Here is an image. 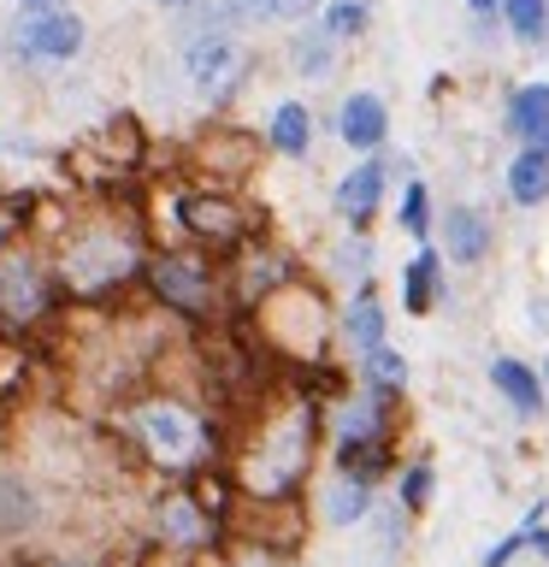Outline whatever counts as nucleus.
<instances>
[{"mask_svg": "<svg viewBox=\"0 0 549 567\" xmlns=\"http://www.w3.org/2000/svg\"><path fill=\"white\" fill-rule=\"evenodd\" d=\"M148 248H154L148 225H142V213L124 195L95 207H71L65 230L48 243L53 290H60L65 313H106L118 301H131Z\"/></svg>", "mask_w": 549, "mask_h": 567, "instance_id": "f257e3e1", "label": "nucleus"}, {"mask_svg": "<svg viewBox=\"0 0 549 567\" xmlns=\"http://www.w3.org/2000/svg\"><path fill=\"white\" fill-rule=\"evenodd\" d=\"M106 420H113V432L124 437V450H131L148 485H184L207 467H225L230 455V432L201 408V396L159 379H148Z\"/></svg>", "mask_w": 549, "mask_h": 567, "instance_id": "f03ea898", "label": "nucleus"}, {"mask_svg": "<svg viewBox=\"0 0 549 567\" xmlns=\"http://www.w3.org/2000/svg\"><path fill=\"white\" fill-rule=\"evenodd\" d=\"M319 425H325V402L301 396V390H272L237 432H230L225 473L242 503H278V496H301L319 455Z\"/></svg>", "mask_w": 549, "mask_h": 567, "instance_id": "7ed1b4c3", "label": "nucleus"}, {"mask_svg": "<svg viewBox=\"0 0 549 567\" xmlns=\"http://www.w3.org/2000/svg\"><path fill=\"white\" fill-rule=\"evenodd\" d=\"M136 296L177 331H213L230 319L225 260H213L189 243H154L148 260H142Z\"/></svg>", "mask_w": 549, "mask_h": 567, "instance_id": "20e7f679", "label": "nucleus"}, {"mask_svg": "<svg viewBox=\"0 0 549 567\" xmlns=\"http://www.w3.org/2000/svg\"><path fill=\"white\" fill-rule=\"evenodd\" d=\"M242 326H248V337L260 343L266 361L283 367V372L325 367V361H331V337H336V326H331L325 296H319L308 278L283 284L278 296H266L255 313H242Z\"/></svg>", "mask_w": 549, "mask_h": 567, "instance_id": "39448f33", "label": "nucleus"}, {"mask_svg": "<svg viewBox=\"0 0 549 567\" xmlns=\"http://www.w3.org/2000/svg\"><path fill=\"white\" fill-rule=\"evenodd\" d=\"M166 219L177 230V243L201 248L213 260H230L237 248L266 237L260 213L242 202V189H213V184H177L166 195Z\"/></svg>", "mask_w": 549, "mask_h": 567, "instance_id": "423d86ee", "label": "nucleus"}, {"mask_svg": "<svg viewBox=\"0 0 549 567\" xmlns=\"http://www.w3.org/2000/svg\"><path fill=\"white\" fill-rule=\"evenodd\" d=\"M65 301L53 290V266L48 248L18 237L0 248V331L7 337H42L65 326Z\"/></svg>", "mask_w": 549, "mask_h": 567, "instance_id": "0eeeda50", "label": "nucleus"}, {"mask_svg": "<svg viewBox=\"0 0 549 567\" xmlns=\"http://www.w3.org/2000/svg\"><path fill=\"white\" fill-rule=\"evenodd\" d=\"M260 154H266V142L255 131H242V124H230V118H213L184 142L189 177H201L213 189H242L248 177L260 172Z\"/></svg>", "mask_w": 549, "mask_h": 567, "instance_id": "6e6552de", "label": "nucleus"}, {"mask_svg": "<svg viewBox=\"0 0 549 567\" xmlns=\"http://www.w3.org/2000/svg\"><path fill=\"white\" fill-rule=\"evenodd\" d=\"M83 48H89V24H83V12H71V7L18 12V24L7 35V60L30 65V71L71 65V60H83Z\"/></svg>", "mask_w": 549, "mask_h": 567, "instance_id": "1a4fd4ad", "label": "nucleus"}, {"mask_svg": "<svg viewBox=\"0 0 549 567\" xmlns=\"http://www.w3.org/2000/svg\"><path fill=\"white\" fill-rule=\"evenodd\" d=\"M177 53H184V71H189L195 95L207 106H230L242 95L248 71H255V53H248L237 35H201V42H184Z\"/></svg>", "mask_w": 549, "mask_h": 567, "instance_id": "9d476101", "label": "nucleus"}, {"mask_svg": "<svg viewBox=\"0 0 549 567\" xmlns=\"http://www.w3.org/2000/svg\"><path fill=\"white\" fill-rule=\"evenodd\" d=\"M53 520L48 514V491L30 467H12L0 461V544H24Z\"/></svg>", "mask_w": 549, "mask_h": 567, "instance_id": "9b49d317", "label": "nucleus"}, {"mask_svg": "<svg viewBox=\"0 0 549 567\" xmlns=\"http://www.w3.org/2000/svg\"><path fill=\"white\" fill-rule=\"evenodd\" d=\"M384 189H390V166H384L379 154H372V159H354V166L336 177L331 202H336V213H343V225L354 230V237H366V225L379 219Z\"/></svg>", "mask_w": 549, "mask_h": 567, "instance_id": "f8f14e48", "label": "nucleus"}, {"mask_svg": "<svg viewBox=\"0 0 549 567\" xmlns=\"http://www.w3.org/2000/svg\"><path fill=\"white\" fill-rule=\"evenodd\" d=\"M396 467H402L396 432H354V437H336V450H331V473L361 478V485H379Z\"/></svg>", "mask_w": 549, "mask_h": 567, "instance_id": "ddd939ff", "label": "nucleus"}, {"mask_svg": "<svg viewBox=\"0 0 549 567\" xmlns=\"http://www.w3.org/2000/svg\"><path fill=\"white\" fill-rule=\"evenodd\" d=\"M336 136H343L349 154L372 159L390 142V106L384 95H372V89H354V95H343V106H336Z\"/></svg>", "mask_w": 549, "mask_h": 567, "instance_id": "4468645a", "label": "nucleus"}, {"mask_svg": "<svg viewBox=\"0 0 549 567\" xmlns=\"http://www.w3.org/2000/svg\"><path fill=\"white\" fill-rule=\"evenodd\" d=\"M336 337L354 349V361H361L366 349H379L390 343V313H384V301H379V284H354V296H349V308L336 313Z\"/></svg>", "mask_w": 549, "mask_h": 567, "instance_id": "2eb2a0df", "label": "nucleus"}, {"mask_svg": "<svg viewBox=\"0 0 549 567\" xmlns=\"http://www.w3.org/2000/svg\"><path fill=\"white\" fill-rule=\"evenodd\" d=\"M490 243H496V225L478 207L460 202V207L443 213V243H437L443 266H478V260L490 255Z\"/></svg>", "mask_w": 549, "mask_h": 567, "instance_id": "dca6fc26", "label": "nucleus"}, {"mask_svg": "<svg viewBox=\"0 0 549 567\" xmlns=\"http://www.w3.org/2000/svg\"><path fill=\"white\" fill-rule=\"evenodd\" d=\"M490 390L514 408V420H543V379H538V367H526L520 354H490Z\"/></svg>", "mask_w": 549, "mask_h": 567, "instance_id": "f3484780", "label": "nucleus"}, {"mask_svg": "<svg viewBox=\"0 0 549 567\" xmlns=\"http://www.w3.org/2000/svg\"><path fill=\"white\" fill-rule=\"evenodd\" d=\"M313 106L308 101H278L272 113H266V131H260V142L272 148L278 159H308L313 154Z\"/></svg>", "mask_w": 549, "mask_h": 567, "instance_id": "a211bd4d", "label": "nucleus"}, {"mask_svg": "<svg viewBox=\"0 0 549 567\" xmlns=\"http://www.w3.org/2000/svg\"><path fill=\"white\" fill-rule=\"evenodd\" d=\"M437 301H443V255L432 243H419L414 248V260L402 266V313H437Z\"/></svg>", "mask_w": 549, "mask_h": 567, "instance_id": "6ab92c4d", "label": "nucleus"}, {"mask_svg": "<svg viewBox=\"0 0 549 567\" xmlns=\"http://www.w3.org/2000/svg\"><path fill=\"white\" fill-rule=\"evenodd\" d=\"M354 379H361L366 396H379V402H402V390H407V354L402 349H366L361 361H354Z\"/></svg>", "mask_w": 549, "mask_h": 567, "instance_id": "aec40b11", "label": "nucleus"}, {"mask_svg": "<svg viewBox=\"0 0 549 567\" xmlns=\"http://www.w3.org/2000/svg\"><path fill=\"white\" fill-rule=\"evenodd\" d=\"M372 514V485H361V478H343V473H331V485L319 491V520L336 526V532H349V526H361Z\"/></svg>", "mask_w": 549, "mask_h": 567, "instance_id": "412c9836", "label": "nucleus"}, {"mask_svg": "<svg viewBox=\"0 0 549 567\" xmlns=\"http://www.w3.org/2000/svg\"><path fill=\"white\" fill-rule=\"evenodd\" d=\"M503 131L520 142V148L531 136L549 131V83H520V89H514L508 106H503Z\"/></svg>", "mask_w": 549, "mask_h": 567, "instance_id": "4be33fe9", "label": "nucleus"}, {"mask_svg": "<svg viewBox=\"0 0 549 567\" xmlns=\"http://www.w3.org/2000/svg\"><path fill=\"white\" fill-rule=\"evenodd\" d=\"M503 184H508V202H514V207H543V202H549V159L531 154V148H520V154L508 159Z\"/></svg>", "mask_w": 549, "mask_h": 567, "instance_id": "5701e85b", "label": "nucleus"}, {"mask_svg": "<svg viewBox=\"0 0 549 567\" xmlns=\"http://www.w3.org/2000/svg\"><path fill=\"white\" fill-rule=\"evenodd\" d=\"M290 65H296V78H308V83L331 78V65H336V42H331L325 30H308V24H301V35L290 42Z\"/></svg>", "mask_w": 549, "mask_h": 567, "instance_id": "b1692460", "label": "nucleus"}, {"mask_svg": "<svg viewBox=\"0 0 549 567\" xmlns=\"http://www.w3.org/2000/svg\"><path fill=\"white\" fill-rule=\"evenodd\" d=\"M503 24L520 48L549 42V0H503Z\"/></svg>", "mask_w": 549, "mask_h": 567, "instance_id": "393cba45", "label": "nucleus"}, {"mask_svg": "<svg viewBox=\"0 0 549 567\" xmlns=\"http://www.w3.org/2000/svg\"><path fill=\"white\" fill-rule=\"evenodd\" d=\"M437 496V467L432 461H402L396 467V508L402 514H425Z\"/></svg>", "mask_w": 549, "mask_h": 567, "instance_id": "a878e982", "label": "nucleus"}, {"mask_svg": "<svg viewBox=\"0 0 549 567\" xmlns=\"http://www.w3.org/2000/svg\"><path fill=\"white\" fill-rule=\"evenodd\" d=\"M366 24H372V0H325L319 7V30L331 42H354V35H366Z\"/></svg>", "mask_w": 549, "mask_h": 567, "instance_id": "bb28decb", "label": "nucleus"}, {"mask_svg": "<svg viewBox=\"0 0 549 567\" xmlns=\"http://www.w3.org/2000/svg\"><path fill=\"white\" fill-rule=\"evenodd\" d=\"M396 225H402L414 243H425V237H432V189H425L419 177H407V189H402V207H396Z\"/></svg>", "mask_w": 549, "mask_h": 567, "instance_id": "cd10ccee", "label": "nucleus"}, {"mask_svg": "<svg viewBox=\"0 0 549 567\" xmlns=\"http://www.w3.org/2000/svg\"><path fill=\"white\" fill-rule=\"evenodd\" d=\"M35 567H113V561L95 556V549H48V556H35Z\"/></svg>", "mask_w": 549, "mask_h": 567, "instance_id": "c85d7f7f", "label": "nucleus"}, {"mask_svg": "<svg viewBox=\"0 0 549 567\" xmlns=\"http://www.w3.org/2000/svg\"><path fill=\"white\" fill-rule=\"evenodd\" d=\"M319 7H325V0H278V12H272V18H283V24H308Z\"/></svg>", "mask_w": 549, "mask_h": 567, "instance_id": "c756f323", "label": "nucleus"}, {"mask_svg": "<svg viewBox=\"0 0 549 567\" xmlns=\"http://www.w3.org/2000/svg\"><path fill=\"white\" fill-rule=\"evenodd\" d=\"M467 12L473 18H496V12H503V0H467Z\"/></svg>", "mask_w": 549, "mask_h": 567, "instance_id": "7c9ffc66", "label": "nucleus"}, {"mask_svg": "<svg viewBox=\"0 0 549 567\" xmlns=\"http://www.w3.org/2000/svg\"><path fill=\"white\" fill-rule=\"evenodd\" d=\"M18 12H53V7H65V0H12Z\"/></svg>", "mask_w": 549, "mask_h": 567, "instance_id": "2f4dec72", "label": "nucleus"}, {"mask_svg": "<svg viewBox=\"0 0 549 567\" xmlns=\"http://www.w3.org/2000/svg\"><path fill=\"white\" fill-rule=\"evenodd\" d=\"M148 7H159V12H172V18H177V12H189L195 0H148Z\"/></svg>", "mask_w": 549, "mask_h": 567, "instance_id": "473e14b6", "label": "nucleus"}, {"mask_svg": "<svg viewBox=\"0 0 549 567\" xmlns=\"http://www.w3.org/2000/svg\"><path fill=\"white\" fill-rule=\"evenodd\" d=\"M531 326L549 331V301H531Z\"/></svg>", "mask_w": 549, "mask_h": 567, "instance_id": "72a5a7b5", "label": "nucleus"}, {"mask_svg": "<svg viewBox=\"0 0 549 567\" xmlns=\"http://www.w3.org/2000/svg\"><path fill=\"white\" fill-rule=\"evenodd\" d=\"M538 379H543V396H549V354H543V367H538Z\"/></svg>", "mask_w": 549, "mask_h": 567, "instance_id": "f704fd0d", "label": "nucleus"}, {"mask_svg": "<svg viewBox=\"0 0 549 567\" xmlns=\"http://www.w3.org/2000/svg\"><path fill=\"white\" fill-rule=\"evenodd\" d=\"M0 65H7V30H0Z\"/></svg>", "mask_w": 549, "mask_h": 567, "instance_id": "c9c22d12", "label": "nucleus"}]
</instances>
